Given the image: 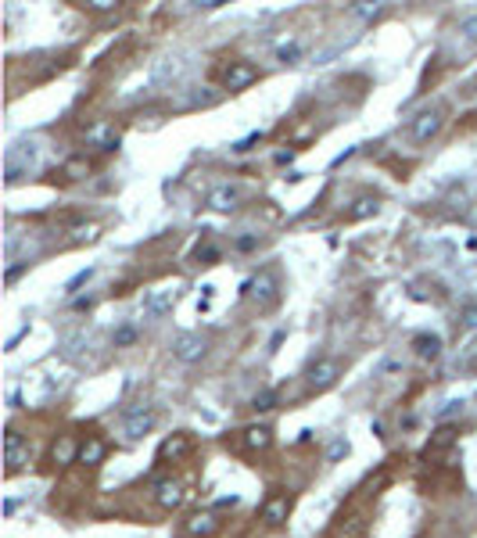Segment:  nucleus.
<instances>
[{
    "instance_id": "obj_16",
    "label": "nucleus",
    "mask_w": 477,
    "mask_h": 538,
    "mask_svg": "<svg viewBox=\"0 0 477 538\" xmlns=\"http://www.w3.org/2000/svg\"><path fill=\"white\" fill-rule=\"evenodd\" d=\"M244 445L248 449H270L273 445V430L270 427H248L244 430Z\"/></svg>"
},
{
    "instance_id": "obj_30",
    "label": "nucleus",
    "mask_w": 477,
    "mask_h": 538,
    "mask_svg": "<svg viewBox=\"0 0 477 538\" xmlns=\"http://www.w3.org/2000/svg\"><path fill=\"white\" fill-rule=\"evenodd\" d=\"M90 8H93V11H112L115 0H90Z\"/></svg>"
},
{
    "instance_id": "obj_9",
    "label": "nucleus",
    "mask_w": 477,
    "mask_h": 538,
    "mask_svg": "<svg viewBox=\"0 0 477 538\" xmlns=\"http://www.w3.org/2000/svg\"><path fill=\"white\" fill-rule=\"evenodd\" d=\"M4 449H8V474H18V470L29 463V449H25V442H22L18 430H8Z\"/></svg>"
},
{
    "instance_id": "obj_2",
    "label": "nucleus",
    "mask_w": 477,
    "mask_h": 538,
    "mask_svg": "<svg viewBox=\"0 0 477 538\" xmlns=\"http://www.w3.org/2000/svg\"><path fill=\"white\" fill-rule=\"evenodd\" d=\"M4 166H8V183H15L22 173H29L36 166V144H15L4 158Z\"/></svg>"
},
{
    "instance_id": "obj_27",
    "label": "nucleus",
    "mask_w": 477,
    "mask_h": 538,
    "mask_svg": "<svg viewBox=\"0 0 477 538\" xmlns=\"http://www.w3.org/2000/svg\"><path fill=\"white\" fill-rule=\"evenodd\" d=\"M273 402H277V391H262V395L255 399V409L266 413V409H273Z\"/></svg>"
},
{
    "instance_id": "obj_22",
    "label": "nucleus",
    "mask_w": 477,
    "mask_h": 538,
    "mask_svg": "<svg viewBox=\"0 0 477 538\" xmlns=\"http://www.w3.org/2000/svg\"><path fill=\"white\" fill-rule=\"evenodd\" d=\"M459 36H463L466 43L477 47V15H466V18L459 22Z\"/></svg>"
},
{
    "instance_id": "obj_23",
    "label": "nucleus",
    "mask_w": 477,
    "mask_h": 538,
    "mask_svg": "<svg viewBox=\"0 0 477 538\" xmlns=\"http://www.w3.org/2000/svg\"><path fill=\"white\" fill-rule=\"evenodd\" d=\"M459 323L466 331H477V302H466L463 309H459Z\"/></svg>"
},
{
    "instance_id": "obj_37",
    "label": "nucleus",
    "mask_w": 477,
    "mask_h": 538,
    "mask_svg": "<svg viewBox=\"0 0 477 538\" xmlns=\"http://www.w3.org/2000/svg\"><path fill=\"white\" fill-rule=\"evenodd\" d=\"M15 510H18V503H15V499H8V503H4V517H11Z\"/></svg>"
},
{
    "instance_id": "obj_28",
    "label": "nucleus",
    "mask_w": 477,
    "mask_h": 538,
    "mask_svg": "<svg viewBox=\"0 0 477 538\" xmlns=\"http://www.w3.org/2000/svg\"><path fill=\"white\" fill-rule=\"evenodd\" d=\"M93 234H97V227H93V223H86V227H76V237H72V241H76V244H83V241H93Z\"/></svg>"
},
{
    "instance_id": "obj_8",
    "label": "nucleus",
    "mask_w": 477,
    "mask_h": 538,
    "mask_svg": "<svg viewBox=\"0 0 477 538\" xmlns=\"http://www.w3.org/2000/svg\"><path fill=\"white\" fill-rule=\"evenodd\" d=\"M86 144H93V147H100V151H115V147H119V133H115V126H112L108 119H100V122H93V126L86 130Z\"/></svg>"
},
{
    "instance_id": "obj_24",
    "label": "nucleus",
    "mask_w": 477,
    "mask_h": 538,
    "mask_svg": "<svg viewBox=\"0 0 477 538\" xmlns=\"http://www.w3.org/2000/svg\"><path fill=\"white\" fill-rule=\"evenodd\" d=\"M277 58H280L284 65H294V62L301 58V47H298V43H284V47L277 50Z\"/></svg>"
},
{
    "instance_id": "obj_21",
    "label": "nucleus",
    "mask_w": 477,
    "mask_h": 538,
    "mask_svg": "<svg viewBox=\"0 0 477 538\" xmlns=\"http://www.w3.org/2000/svg\"><path fill=\"white\" fill-rule=\"evenodd\" d=\"M180 452H187V438L180 435V438H169L162 449H158V456H162V459H169V456H180Z\"/></svg>"
},
{
    "instance_id": "obj_7",
    "label": "nucleus",
    "mask_w": 477,
    "mask_h": 538,
    "mask_svg": "<svg viewBox=\"0 0 477 538\" xmlns=\"http://www.w3.org/2000/svg\"><path fill=\"white\" fill-rule=\"evenodd\" d=\"M154 427V413L147 409V406H133V409H126V438H144L147 430Z\"/></svg>"
},
{
    "instance_id": "obj_15",
    "label": "nucleus",
    "mask_w": 477,
    "mask_h": 538,
    "mask_svg": "<svg viewBox=\"0 0 477 538\" xmlns=\"http://www.w3.org/2000/svg\"><path fill=\"white\" fill-rule=\"evenodd\" d=\"M104 452H108V445H104L100 438H93V435L86 442H79V463H100Z\"/></svg>"
},
{
    "instance_id": "obj_18",
    "label": "nucleus",
    "mask_w": 477,
    "mask_h": 538,
    "mask_svg": "<svg viewBox=\"0 0 477 538\" xmlns=\"http://www.w3.org/2000/svg\"><path fill=\"white\" fill-rule=\"evenodd\" d=\"M62 173H65L69 180H86V176H90V161H86V158H69Z\"/></svg>"
},
{
    "instance_id": "obj_19",
    "label": "nucleus",
    "mask_w": 477,
    "mask_h": 538,
    "mask_svg": "<svg viewBox=\"0 0 477 538\" xmlns=\"http://www.w3.org/2000/svg\"><path fill=\"white\" fill-rule=\"evenodd\" d=\"M377 208H381V201H377V198H359V201H355V208H352L348 215H352V219H366V215H377Z\"/></svg>"
},
{
    "instance_id": "obj_11",
    "label": "nucleus",
    "mask_w": 477,
    "mask_h": 538,
    "mask_svg": "<svg viewBox=\"0 0 477 538\" xmlns=\"http://www.w3.org/2000/svg\"><path fill=\"white\" fill-rule=\"evenodd\" d=\"M237 201H241V190L230 183H223L208 194V208H216V212H230V208H237Z\"/></svg>"
},
{
    "instance_id": "obj_31",
    "label": "nucleus",
    "mask_w": 477,
    "mask_h": 538,
    "mask_svg": "<svg viewBox=\"0 0 477 538\" xmlns=\"http://www.w3.org/2000/svg\"><path fill=\"white\" fill-rule=\"evenodd\" d=\"M452 413H463V402H445V409H442L438 416L445 420V416H452Z\"/></svg>"
},
{
    "instance_id": "obj_34",
    "label": "nucleus",
    "mask_w": 477,
    "mask_h": 538,
    "mask_svg": "<svg viewBox=\"0 0 477 538\" xmlns=\"http://www.w3.org/2000/svg\"><path fill=\"white\" fill-rule=\"evenodd\" d=\"M255 244H258V241H255V237H241V241H237V248H241V251H251V248H255Z\"/></svg>"
},
{
    "instance_id": "obj_17",
    "label": "nucleus",
    "mask_w": 477,
    "mask_h": 538,
    "mask_svg": "<svg viewBox=\"0 0 477 538\" xmlns=\"http://www.w3.org/2000/svg\"><path fill=\"white\" fill-rule=\"evenodd\" d=\"M72 459H79V445L72 438H62L54 445V463H72Z\"/></svg>"
},
{
    "instance_id": "obj_6",
    "label": "nucleus",
    "mask_w": 477,
    "mask_h": 538,
    "mask_svg": "<svg viewBox=\"0 0 477 538\" xmlns=\"http://www.w3.org/2000/svg\"><path fill=\"white\" fill-rule=\"evenodd\" d=\"M176 287H154V291H147L144 294V312H151V316H166V312H173V305H176Z\"/></svg>"
},
{
    "instance_id": "obj_33",
    "label": "nucleus",
    "mask_w": 477,
    "mask_h": 538,
    "mask_svg": "<svg viewBox=\"0 0 477 538\" xmlns=\"http://www.w3.org/2000/svg\"><path fill=\"white\" fill-rule=\"evenodd\" d=\"M90 273H93V269H83V273H79V277H76V280L69 284V291H76L79 284H86V280H90Z\"/></svg>"
},
{
    "instance_id": "obj_20",
    "label": "nucleus",
    "mask_w": 477,
    "mask_h": 538,
    "mask_svg": "<svg viewBox=\"0 0 477 538\" xmlns=\"http://www.w3.org/2000/svg\"><path fill=\"white\" fill-rule=\"evenodd\" d=\"M219 524H216V517L212 513H197V517H190V534H212Z\"/></svg>"
},
{
    "instance_id": "obj_32",
    "label": "nucleus",
    "mask_w": 477,
    "mask_h": 538,
    "mask_svg": "<svg viewBox=\"0 0 477 538\" xmlns=\"http://www.w3.org/2000/svg\"><path fill=\"white\" fill-rule=\"evenodd\" d=\"M25 265H29V262H22V265H8V284H15V280H18V273H22Z\"/></svg>"
},
{
    "instance_id": "obj_10",
    "label": "nucleus",
    "mask_w": 477,
    "mask_h": 538,
    "mask_svg": "<svg viewBox=\"0 0 477 538\" xmlns=\"http://www.w3.org/2000/svg\"><path fill=\"white\" fill-rule=\"evenodd\" d=\"M154 492H158V503H162L166 510H176V506L183 503V484H180V481H173V477L158 481V484H154Z\"/></svg>"
},
{
    "instance_id": "obj_29",
    "label": "nucleus",
    "mask_w": 477,
    "mask_h": 538,
    "mask_svg": "<svg viewBox=\"0 0 477 538\" xmlns=\"http://www.w3.org/2000/svg\"><path fill=\"white\" fill-rule=\"evenodd\" d=\"M449 442H452V430H449V427H442V430H438V438H435V449H442V445H449Z\"/></svg>"
},
{
    "instance_id": "obj_5",
    "label": "nucleus",
    "mask_w": 477,
    "mask_h": 538,
    "mask_svg": "<svg viewBox=\"0 0 477 538\" xmlns=\"http://www.w3.org/2000/svg\"><path fill=\"white\" fill-rule=\"evenodd\" d=\"M255 79H258V69H255L251 62H230V69L223 72V86L234 90V93H237V90H248Z\"/></svg>"
},
{
    "instance_id": "obj_12",
    "label": "nucleus",
    "mask_w": 477,
    "mask_h": 538,
    "mask_svg": "<svg viewBox=\"0 0 477 538\" xmlns=\"http://www.w3.org/2000/svg\"><path fill=\"white\" fill-rule=\"evenodd\" d=\"M287 513H291V499H287V496H273V499H266V506H262V520L273 524V527L284 524Z\"/></svg>"
},
{
    "instance_id": "obj_14",
    "label": "nucleus",
    "mask_w": 477,
    "mask_h": 538,
    "mask_svg": "<svg viewBox=\"0 0 477 538\" xmlns=\"http://www.w3.org/2000/svg\"><path fill=\"white\" fill-rule=\"evenodd\" d=\"M413 348L420 359H438L442 355V338L438 334H416L413 338Z\"/></svg>"
},
{
    "instance_id": "obj_13",
    "label": "nucleus",
    "mask_w": 477,
    "mask_h": 538,
    "mask_svg": "<svg viewBox=\"0 0 477 538\" xmlns=\"http://www.w3.org/2000/svg\"><path fill=\"white\" fill-rule=\"evenodd\" d=\"M273 291H277L273 273H262L258 280H248V284H244V294H255V298H262V302H273Z\"/></svg>"
},
{
    "instance_id": "obj_26",
    "label": "nucleus",
    "mask_w": 477,
    "mask_h": 538,
    "mask_svg": "<svg viewBox=\"0 0 477 538\" xmlns=\"http://www.w3.org/2000/svg\"><path fill=\"white\" fill-rule=\"evenodd\" d=\"M112 341H115V348H126V345L137 341V331H133V327H119V331L112 334Z\"/></svg>"
},
{
    "instance_id": "obj_1",
    "label": "nucleus",
    "mask_w": 477,
    "mask_h": 538,
    "mask_svg": "<svg viewBox=\"0 0 477 538\" xmlns=\"http://www.w3.org/2000/svg\"><path fill=\"white\" fill-rule=\"evenodd\" d=\"M442 126H445V108H423L420 115H413V122H409V137L416 140V144H427V140H435L438 133H442Z\"/></svg>"
},
{
    "instance_id": "obj_4",
    "label": "nucleus",
    "mask_w": 477,
    "mask_h": 538,
    "mask_svg": "<svg viewBox=\"0 0 477 538\" xmlns=\"http://www.w3.org/2000/svg\"><path fill=\"white\" fill-rule=\"evenodd\" d=\"M205 352H208V338H201V334H176L173 338V355L180 362H197V359H205Z\"/></svg>"
},
{
    "instance_id": "obj_35",
    "label": "nucleus",
    "mask_w": 477,
    "mask_h": 538,
    "mask_svg": "<svg viewBox=\"0 0 477 538\" xmlns=\"http://www.w3.org/2000/svg\"><path fill=\"white\" fill-rule=\"evenodd\" d=\"M341 452H348V445H345V442H334V445H331V459H338Z\"/></svg>"
},
{
    "instance_id": "obj_25",
    "label": "nucleus",
    "mask_w": 477,
    "mask_h": 538,
    "mask_svg": "<svg viewBox=\"0 0 477 538\" xmlns=\"http://www.w3.org/2000/svg\"><path fill=\"white\" fill-rule=\"evenodd\" d=\"M381 11H384V8H381V4H369V0H362V4L352 8V15H359V18H377Z\"/></svg>"
},
{
    "instance_id": "obj_3",
    "label": "nucleus",
    "mask_w": 477,
    "mask_h": 538,
    "mask_svg": "<svg viewBox=\"0 0 477 538\" xmlns=\"http://www.w3.org/2000/svg\"><path fill=\"white\" fill-rule=\"evenodd\" d=\"M309 384L316 388V391H327V388H334L338 384V377H341V362L338 359H316L312 366H309Z\"/></svg>"
},
{
    "instance_id": "obj_36",
    "label": "nucleus",
    "mask_w": 477,
    "mask_h": 538,
    "mask_svg": "<svg viewBox=\"0 0 477 538\" xmlns=\"http://www.w3.org/2000/svg\"><path fill=\"white\" fill-rule=\"evenodd\" d=\"M197 258H208V262H212V258H219V251H216V248H205V251H197Z\"/></svg>"
}]
</instances>
